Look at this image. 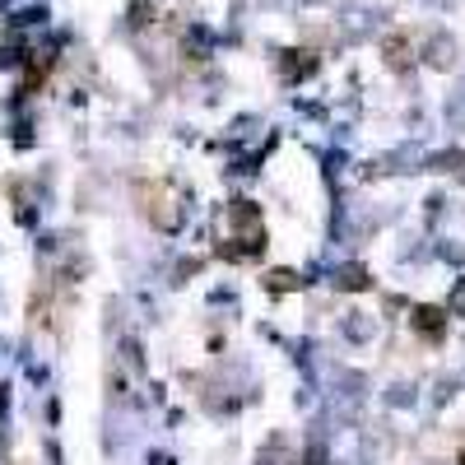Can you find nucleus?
I'll use <instances>...</instances> for the list:
<instances>
[{"label":"nucleus","mask_w":465,"mask_h":465,"mask_svg":"<svg viewBox=\"0 0 465 465\" xmlns=\"http://www.w3.org/2000/svg\"><path fill=\"white\" fill-rule=\"evenodd\" d=\"M228 223H232V238H228L223 256L252 261V256L265 247V219H261V210H256L252 201H238V205L228 210Z\"/></svg>","instance_id":"nucleus-1"},{"label":"nucleus","mask_w":465,"mask_h":465,"mask_svg":"<svg viewBox=\"0 0 465 465\" xmlns=\"http://www.w3.org/2000/svg\"><path fill=\"white\" fill-rule=\"evenodd\" d=\"M414 331H419V335H429V340H442L447 317L438 312V307H414Z\"/></svg>","instance_id":"nucleus-2"},{"label":"nucleus","mask_w":465,"mask_h":465,"mask_svg":"<svg viewBox=\"0 0 465 465\" xmlns=\"http://www.w3.org/2000/svg\"><path fill=\"white\" fill-rule=\"evenodd\" d=\"M335 284L349 289V293H363L372 280H368V270H363V265H340V270H335Z\"/></svg>","instance_id":"nucleus-3"},{"label":"nucleus","mask_w":465,"mask_h":465,"mask_svg":"<svg viewBox=\"0 0 465 465\" xmlns=\"http://www.w3.org/2000/svg\"><path fill=\"white\" fill-rule=\"evenodd\" d=\"M302 280L293 275V270H270V275H265V289L270 293H289V289H298Z\"/></svg>","instance_id":"nucleus-4"},{"label":"nucleus","mask_w":465,"mask_h":465,"mask_svg":"<svg viewBox=\"0 0 465 465\" xmlns=\"http://www.w3.org/2000/svg\"><path fill=\"white\" fill-rule=\"evenodd\" d=\"M261 465H293V456H289V442L284 438H275L265 451H261Z\"/></svg>","instance_id":"nucleus-5"},{"label":"nucleus","mask_w":465,"mask_h":465,"mask_svg":"<svg viewBox=\"0 0 465 465\" xmlns=\"http://www.w3.org/2000/svg\"><path fill=\"white\" fill-rule=\"evenodd\" d=\"M451 312L465 317V280H456V289H451Z\"/></svg>","instance_id":"nucleus-6"},{"label":"nucleus","mask_w":465,"mask_h":465,"mask_svg":"<svg viewBox=\"0 0 465 465\" xmlns=\"http://www.w3.org/2000/svg\"><path fill=\"white\" fill-rule=\"evenodd\" d=\"M349 335H359V340L368 335V322H363V312H354V322H349Z\"/></svg>","instance_id":"nucleus-7"},{"label":"nucleus","mask_w":465,"mask_h":465,"mask_svg":"<svg viewBox=\"0 0 465 465\" xmlns=\"http://www.w3.org/2000/svg\"><path fill=\"white\" fill-rule=\"evenodd\" d=\"M460 465H465V451H460Z\"/></svg>","instance_id":"nucleus-8"}]
</instances>
